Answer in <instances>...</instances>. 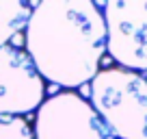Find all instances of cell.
I'll use <instances>...</instances> for the list:
<instances>
[{"instance_id": "1", "label": "cell", "mask_w": 147, "mask_h": 139, "mask_svg": "<svg viewBox=\"0 0 147 139\" xmlns=\"http://www.w3.org/2000/svg\"><path fill=\"white\" fill-rule=\"evenodd\" d=\"M106 52L102 9L91 0H43L26 24V55L39 76L65 89L91 83Z\"/></svg>"}, {"instance_id": "2", "label": "cell", "mask_w": 147, "mask_h": 139, "mask_svg": "<svg viewBox=\"0 0 147 139\" xmlns=\"http://www.w3.org/2000/svg\"><path fill=\"white\" fill-rule=\"evenodd\" d=\"M89 98L115 139H147V78L123 67L100 70Z\"/></svg>"}, {"instance_id": "3", "label": "cell", "mask_w": 147, "mask_h": 139, "mask_svg": "<svg viewBox=\"0 0 147 139\" xmlns=\"http://www.w3.org/2000/svg\"><path fill=\"white\" fill-rule=\"evenodd\" d=\"M102 18L110 59L130 72H147V0H110Z\"/></svg>"}, {"instance_id": "4", "label": "cell", "mask_w": 147, "mask_h": 139, "mask_svg": "<svg viewBox=\"0 0 147 139\" xmlns=\"http://www.w3.org/2000/svg\"><path fill=\"white\" fill-rule=\"evenodd\" d=\"M35 139H115L89 100L76 91H59L37 109Z\"/></svg>"}, {"instance_id": "5", "label": "cell", "mask_w": 147, "mask_h": 139, "mask_svg": "<svg viewBox=\"0 0 147 139\" xmlns=\"http://www.w3.org/2000/svg\"><path fill=\"white\" fill-rule=\"evenodd\" d=\"M46 83L26 50L0 46V117H22L41 107Z\"/></svg>"}, {"instance_id": "6", "label": "cell", "mask_w": 147, "mask_h": 139, "mask_svg": "<svg viewBox=\"0 0 147 139\" xmlns=\"http://www.w3.org/2000/svg\"><path fill=\"white\" fill-rule=\"evenodd\" d=\"M32 7L22 0H0V46H9V42L22 33L28 24Z\"/></svg>"}, {"instance_id": "7", "label": "cell", "mask_w": 147, "mask_h": 139, "mask_svg": "<svg viewBox=\"0 0 147 139\" xmlns=\"http://www.w3.org/2000/svg\"><path fill=\"white\" fill-rule=\"evenodd\" d=\"M0 139H35V135L24 117H7L0 122Z\"/></svg>"}]
</instances>
